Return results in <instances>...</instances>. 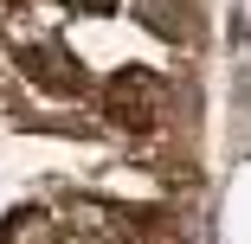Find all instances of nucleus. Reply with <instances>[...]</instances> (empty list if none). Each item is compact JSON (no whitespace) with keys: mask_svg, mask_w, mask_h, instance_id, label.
<instances>
[{"mask_svg":"<svg viewBox=\"0 0 251 244\" xmlns=\"http://www.w3.org/2000/svg\"><path fill=\"white\" fill-rule=\"evenodd\" d=\"M161 103H168V84L155 77V71H116L110 84H103V116L116 122V129H155L161 122Z\"/></svg>","mask_w":251,"mask_h":244,"instance_id":"obj_1","label":"nucleus"},{"mask_svg":"<svg viewBox=\"0 0 251 244\" xmlns=\"http://www.w3.org/2000/svg\"><path fill=\"white\" fill-rule=\"evenodd\" d=\"M65 7H71V13H110L116 0H65Z\"/></svg>","mask_w":251,"mask_h":244,"instance_id":"obj_5","label":"nucleus"},{"mask_svg":"<svg viewBox=\"0 0 251 244\" xmlns=\"http://www.w3.org/2000/svg\"><path fill=\"white\" fill-rule=\"evenodd\" d=\"M0 244H65V225L45 206H20L7 225H0Z\"/></svg>","mask_w":251,"mask_h":244,"instance_id":"obj_3","label":"nucleus"},{"mask_svg":"<svg viewBox=\"0 0 251 244\" xmlns=\"http://www.w3.org/2000/svg\"><path fill=\"white\" fill-rule=\"evenodd\" d=\"M20 71L39 84V90H52V96H77L90 77L77 71V58L65 52V45H52V39H45V45H20Z\"/></svg>","mask_w":251,"mask_h":244,"instance_id":"obj_2","label":"nucleus"},{"mask_svg":"<svg viewBox=\"0 0 251 244\" xmlns=\"http://www.w3.org/2000/svg\"><path fill=\"white\" fill-rule=\"evenodd\" d=\"M142 20L155 26L161 39H187V26H180V0H142Z\"/></svg>","mask_w":251,"mask_h":244,"instance_id":"obj_4","label":"nucleus"}]
</instances>
